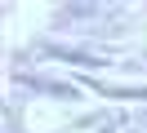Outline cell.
I'll list each match as a JSON object with an SVG mask.
<instances>
[{"label":"cell","mask_w":147,"mask_h":133,"mask_svg":"<svg viewBox=\"0 0 147 133\" xmlns=\"http://www.w3.org/2000/svg\"><path fill=\"white\" fill-rule=\"evenodd\" d=\"M40 58H45V62H71V67H80V71H107V67H116L111 53L85 49V44H49Z\"/></svg>","instance_id":"1"},{"label":"cell","mask_w":147,"mask_h":133,"mask_svg":"<svg viewBox=\"0 0 147 133\" xmlns=\"http://www.w3.org/2000/svg\"><path fill=\"white\" fill-rule=\"evenodd\" d=\"M80 84H85V93H98V98H116V102H147V84H116V80H98V76H85Z\"/></svg>","instance_id":"2"},{"label":"cell","mask_w":147,"mask_h":133,"mask_svg":"<svg viewBox=\"0 0 147 133\" xmlns=\"http://www.w3.org/2000/svg\"><path fill=\"white\" fill-rule=\"evenodd\" d=\"M18 84L36 89V93H45V98H58V102H76V98H80V89L67 84V80H45V76H27V71L18 76Z\"/></svg>","instance_id":"3"}]
</instances>
